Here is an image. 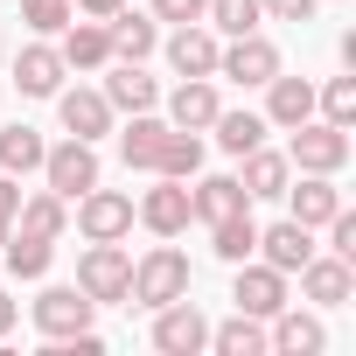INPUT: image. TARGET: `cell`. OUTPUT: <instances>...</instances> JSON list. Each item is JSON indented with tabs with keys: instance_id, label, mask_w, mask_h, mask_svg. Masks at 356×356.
Here are the masks:
<instances>
[{
	"instance_id": "7402d4cb",
	"label": "cell",
	"mask_w": 356,
	"mask_h": 356,
	"mask_svg": "<svg viewBox=\"0 0 356 356\" xmlns=\"http://www.w3.org/2000/svg\"><path fill=\"white\" fill-rule=\"evenodd\" d=\"M189 210H196L203 224H224V217L252 210V196H245V182H238V175H203V182L189 189Z\"/></svg>"
},
{
	"instance_id": "6da1fadb",
	"label": "cell",
	"mask_w": 356,
	"mask_h": 356,
	"mask_svg": "<svg viewBox=\"0 0 356 356\" xmlns=\"http://www.w3.org/2000/svg\"><path fill=\"white\" fill-rule=\"evenodd\" d=\"M182 293H189V259L175 252V245H154L147 259H133V286H126L133 307H168V300H182Z\"/></svg>"
},
{
	"instance_id": "ffe728a7",
	"label": "cell",
	"mask_w": 356,
	"mask_h": 356,
	"mask_svg": "<svg viewBox=\"0 0 356 356\" xmlns=\"http://www.w3.org/2000/svg\"><path fill=\"white\" fill-rule=\"evenodd\" d=\"M56 119H63L70 140H98V133H112V105H105V91H56Z\"/></svg>"
},
{
	"instance_id": "44dd1931",
	"label": "cell",
	"mask_w": 356,
	"mask_h": 356,
	"mask_svg": "<svg viewBox=\"0 0 356 356\" xmlns=\"http://www.w3.org/2000/svg\"><path fill=\"white\" fill-rule=\"evenodd\" d=\"M266 342H273L280 356H321V349H328V328H321L314 314H300V307H280L273 328H266Z\"/></svg>"
},
{
	"instance_id": "cb8c5ba5",
	"label": "cell",
	"mask_w": 356,
	"mask_h": 356,
	"mask_svg": "<svg viewBox=\"0 0 356 356\" xmlns=\"http://www.w3.org/2000/svg\"><path fill=\"white\" fill-rule=\"evenodd\" d=\"M245 161V196H286V182H293V161L286 154H266V147H252V154H238Z\"/></svg>"
},
{
	"instance_id": "277c9868",
	"label": "cell",
	"mask_w": 356,
	"mask_h": 356,
	"mask_svg": "<svg viewBox=\"0 0 356 356\" xmlns=\"http://www.w3.org/2000/svg\"><path fill=\"white\" fill-rule=\"evenodd\" d=\"M126 286H133V259H126L119 245H91V252L77 259V293H91V307L126 300Z\"/></svg>"
},
{
	"instance_id": "8992f818",
	"label": "cell",
	"mask_w": 356,
	"mask_h": 356,
	"mask_svg": "<svg viewBox=\"0 0 356 356\" xmlns=\"http://www.w3.org/2000/svg\"><path fill=\"white\" fill-rule=\"evenodd\" d=\"M77 231H84L91 245H119V238L133 231V196H119V189H84V196H77Z\"/></svg>"
},
{
	"instance_id": "5bb4252c",
	"label": "cell",
	"mask_w": 356,
	"mask_h": 356,
	"mask_svg": "<svg viewBox=\"0 0 356 356\" xmlns=\"http://www.w3.org/2000/svg\"><path fill=\"white\" fill-rule=\"evenodd\" d=\"M300 119H314V84H307V77H286V70H273V77H266V126L293 133Z\"/></svg>"
},
{
	"instance_id": "e0dca14e",
	"label": "cell",
	"mask_w": 356,
	"mask_h": 356,
	"mask_svg": "<svg viewBox=\"0 0 356 356\" xmlns=\"http://www.w3.org/2000/svg\"><path fill=\"white\" fill-rule=\"evenodd\" d=\"M56 56H63V70H105V63H112V35H105V22L70 15V29H63Z\"/></svg>"
},
{
	"instance_id": "60d3db41",
	"label": "cell",
	"mask_w": 356,
	"mask_h": 356,
	"mask_svg": "<svg viewBox=\"0 0 356 356\" xmlns=\"http://www.w3.org/2000/svg\"><path fill=\"white\" fill-rule=\"evenodd\" d=\"M0 56H8V42H0Z\"/></svg>"
},
{
	"instance_id": "ab89813d",
	"label": "cell",
	"mask_w": 356,
	"mask_h": 356,
	"mask_svg": "<svg viewBox=\"0 0 356 356\" xmlns=\"http://www.w3.org/2000/svg\"><path fill=\"white\" fill-rule=\"evenodd\" d=\"M15 314H22V307H15L8 293H0V342H8V328H15Z\"/></svg>"
},
{
	"instance_id": "2e32d148",
	"label": "cell",
	"mask_w": 356,
	"mask_h": 356,
	"mask_svg": "<svg viewBox=\"0 0 356 356\" xmlns=\"http://www.w3.org/2000/svg\"><path fill=\"white\" fill-rule=\"evenodd\" d=\"M335 210H342V189H335V175H300V189L286 182V217H293V224L321 231Z\"/></svg>"
},
{
	"instance_id": "d6986e66",
	"label": "cell",
	"mask_w": 356,
	"mask_h": 356,
	"mask_svg": "<svg viewBox=\"0 0 356 356\" xmlns=\"http://www.w3.org/2000/svg\"><path fill=\"white\" fill-rule=\"evenodd\" d=\"M63 77H70V70H63V56H56L49 42H29V49L15 56V84H22V98H56Z\"/></svg>"
},
{
	"instance_id": "4316f807",
	"label": "cell",
	"mask_w": 356,
	"mask_h": 356,
	"mask_svg": "<svg viewBox=\"0 0 356 356\" xmlns=\"http://www.w3.org/2000/svg\"><path fill=\"white\" fill-rule=\"evenodd\" d=\"M210 349H217V356H266L273 342H266V321H259V314H231V321L210 328Z\"/></svg>"
},
{
	"instance_id": "603a6c76",
	"label": "cell",
	"mask_w": 356,
	"mask_h": 356,
	"mask_svg": "<svg viewBox=\"0 0 356 356\" xmlns=\"http://www.w3.org/2000/svg\"><path fill=\"white\" fill-rule=\"evenodd\" d=\"M105 105H112V112H154V105H161V84H154L140 63H119V70L105 77Z\"/></svg>"
},
{
	"instance_id": "9c48e42d",
	"label": "cell",
	"mask_w": 356,
	"mask_h": 356,
	"mask_svg": "<svg viewBox=\"0 0 356 356\" xmlns=\"http://www.w3.org/2000/svg\"><path fill=\"white\" fill-rule=\"evenodd\" d=\"M91 293H77V286H42V300H35V328L49 335V342H70L77 328H91Z\"/></svg>"
},
{
	"instance_id": "8d00e7d4",
	"label": "cell",
	"mask_w": 356,
	"mask_h": 356,
	"mask_svg": "<svg viewBox=\"0 0 356 356\" xmlns=\"http://www.w3.org/2000/svg\"><path fill=\"white\" fill-rule=\"evenodd\" d=\"M15 210H22V189H15V175H0V245L15 231Z\"/></svg>"
},
{
	"instance_id": "7a4b0ae2",
	"label": "cell",
	"mask_w": 356,
	"mask_h": 356,
	"mask_svg": "<svg viewBox=\"0 0 356 356\" xmlns=\"http://www.w3.org/2000/svg\"><path fill=\"white\" fill-rule=\"evenodd\" d=\"M286 161H293L300 175H342V161H349V126L300 119V126H293V147H286Z\"/></svg>"
},
{
	"instance_id": "836d02e7",
	"label": "cell",
	"mask_w": 356,
	"mask_h": 356,
	"mask_svg": "<svg viewBox=\"0 0 356 356\" xmlns=\"http://www.w3.org/2000/svg\"><path fill=\"white\" fill-rule=\"evenodd\" d=\"M314 112H321L328 126H356V77H328V84L314 91Z\"/></svg>"
},
{
	"instance_id": "d590c367",
	"label": "cell",
	"mask_w": 356,
	"mask_h": 356,
	"mask_svg": "<svg viewBox=\"0 0 356 356\" xmlns=\"http://www.w3.org/2000/svg\"><path fill=\"white\" fill-rule=\"evenodd\" d=\"M147 15H154V22H175V29H182V22H203V0H154Z\"/></svg>"
},
{
	"instance_id": "83f0119b",
	"label": "cell",
	"mask_w": 356,
	"mask_h": 356,
	"mask_svg": "<svg viewBox=\"0 0 356 356\" xmlns=\"http://www.w3.org/2000/svg\"><path fill=\"white\" fill-rule=\"evenodd\" d=\"M196 168H203V133H182V126H168V140H161V161H154V175H168V182H189Z\"/></svg>"
},
{
	"instance_id": "3957f363",
	"label": "cell",
	"mask_w": 356,
	"mask_h": 356,
	"mask_svg": "<svg viewBox=\"0 0 356 356\" xmlns=\"http://www.w3.org/2000/svg\"><path fill=\"white\" fill-rule=\"evenodd\" d=\"M42 182H49L63 203H77L84 189H98V147H91V140H63V147H42Z\"/></svg>"
},
{
	"instance_id": "5b68a950",
	"label": "cell",
	"mask_w": 356,
	"mask_h": 356,
	"mask_svg": "<svg viewBox=\"0 0 356 356\" xmlns=\"http://www.w3.org/2000/svg\"><path fill=\"white\" fill-rule=\"evenodd\" d=\"M154 349L161 356H196V349H210V321H203V307L182 293V300H168V307H154Z\"/></svg>"
},
{
	"instance_id": "484cf974",
	"label": "cell",
	"mask_w": 356,
	"mask_h": 356,
	"mask_svg": "<svg viewBox=\"0 0 356 356\" xmlns=\"http://www.w3.org/2000/svg\"><path fill=\"white\" fill-rule=\"evenodd\" d=\"M161 140H168V119H154V112H133V126L119 133V154H126V168H147V175H154V161H161Z\"/></svg>"
},
{
	"instance_id": "e575fe53",
	"label": "cell",
	"mask_w": 356,
	"mask_h": 356,
	"mask_svg": "<svg viewBox=\"0 0 356 356\" xmlns=\"http://www.w3.org/2000/svg\"><path fill=\"white\" fill-rule=\"evenodd\" d=\"M70 15H77L70 0H22V22H29L35 35H63V29H70Z\"/></svg>"
},
{
	"instance_id": "52a82bcc",
	"label": "cell",
	"mask_w": 356,
	"mask_h": 356,
	"mask_svg": "<svg viewBox=\"0 0 356 356\" xmlns=\"http://www.w3.org/2000/svg\"><path fill=\"white\" fill-rule=\"evenodd\" d=\"M273 70H280V49H273L259 29H252V35H231V42L217 49V77H231V84H245V91L266 84Z\"/></svg>"
},
{
	"instance_id": "ba28073f",
	"label": "cell",
	"mask_w": 356,
	"mask_h": 356,
	"mask_svg": "<svg viewBox=\"0 0 356 356\" xmlns=\"http://www.w3.org/2000/svg\"><path fill=\"white\" fill-rule=\"evenodd\" d=\"M231 300H238V314H259V321H273V314L286 307V273H273L266 259H245V266H238V286H231Z\"/></svg>"
},
{
	"instance_id": "8fae6325",
	"label": "cell",
	"mask_w": 356,
	"mask_h": 356,
	"mask_svg": "<svg viewBox=\"0 0 356 356\" xmlns=\"http://www.w3.org/2000/svg\"><path fill=\"white\" fill-rule=\"evenodd\" d=\"M217 112H224L217 77H182V84L168 91V126H182V133H210Z\"/></svg>"
},
{
	"instance_id": "4fadbf2b",
	"label": "cell",
	"mask_w": 356,
	"mask_h": 356,
	"mask_svg": "<svg viewBox=\"0 0 356 356\" xmlns=\"http://www.w3.org/2000/svg\"><path fill=\"white\" fill-rule=\"evenodd\" d=\"M105 35H112V56H119V63H147V56L161 49V22H154V15H140V8L105 15Z\"/></svg>"
},
{
	"instance_id": "f546056e",
	"label": "cell",
	"mask_w": 356,
	"mask_h": 356,
	"mask_svg": "<svg viewBox=\"0 0 356 356\" xmlns=\"http://www.w3.org/2000/svg\"><path fill=\"white\" fill-rule=\"evenodd\" d=\"M22 231H35V238H63L70 231V203L56 196V189H42V196H22Z\"/></svg>"
},
{
	"instance_id": "74e56055",
	"label": "cell",
	"mask_w": 356,
	"mask_h": 356,
	"mask_svg": "<svg viewBox=\"0 0 356 356\" xmlns=\"http://www.w3.org/2000/svg\"><path fill=\"white\" fill-rule=\"evenodd\" d=\"M259 8H266L273 22H307V15L321 8V0H259Z\"/></svg>"
},
{
	"instance_id": "1f68e13d",
	"label": "cell",
	"mask_w": 356,
	"mask_h": 356,
	"mask_svg": "<svg viewBox=\"0 0 356 356\" xmlns=\"http://www.w3.org/2000/svg\"><path fill=\"white\" fill-rule=\"evenodd\" d=\"M42 168V133L35 126H0V175H29Z\"/></svg>"
},
{
	"instance_id": "30bf717a",
	"label": "cell",
	"mask_w": 356,
	"mask_h": 356,
	"mask_svg": "<svg viewBox=\"0 0 356 356\" xmlns=\"http://www.w3.org/2000/svg\"><path fill=\"white\" fill-rule=\"evenodd\" d=\"M217 29L210 22H182L168 35V63H175V77H217Z\"/></svg>"
},
{
	"instance_id": "f1b7e54d",
	"label": "cell",
	"mask_w": 356,
	"mask_h": 356,
	"mask_svg": "<svg viewBox=\"0 0 356 356\" xmlns=\"http://www.w3.org/2000/svg\"><path fill=\"white\" fill-rule=\"evenodd\" d=\"M210 252H217L224 266H245V259L259 252V224H252V210H238V217L210 224Z\"/></svg>"
},
{
	"instance_id": "9a60e30c",
	"label": "cell",
	"mask_w": 356,
	"mask_h": 356,
	"mask_svg": "<svg viewBox=\"0 0 356 356\" xmlns=\"http://www.w3.org/2000/svg\"><path fill=\"white\" fill-rule=\"evenodd\" d=\"M189 217H196V210H189V189H182V182H168V175H161V189L140 196V224H147L154 238H182Z\"/></svg>"
},
{
	"instance_id": "d4e9b609",
	"label": "cell",
	"mask_w": 356,
	"mask_h": 356,
	"mask_svg": "<svg viewBox=\"0 0 356 356\" xmlns=\"http://www.w3.org/2000/svg\"><path fill=\"white\" fill-rule=\"evenodd\" d=\"M0 259H8V273H15V280H42V273H49V259H56V238H35V231H8Z\"/></svg>"
},
{
	"instance_id": "4dcf8cb0",
	"label": "cell",
	"mask_w": 356,
	"mask_h": 356,
	"mask_svg": "<svg viewBox=\"0 0 356 356\" xmlns=\"http://www.w3.org/2000/svg\"><path fill=\"white\" fill-rule=\"evenodd\" d=\"M210 133H217L224 154H252V147H266V119H259V112H217Z\"/></svg>"
},
{
	"instance_id": "ac0fdd59",
	"label": "cell",
	"mask_w": 356,
	"mask_h": 356,
	"mask_svg": "<svg viewBox=\"0 0 356 356\" xmlns=\"http://www.w3.org/2000/svg\"><path fill=\"white\" fill-rule=\"evenodd\" d=\"M300 293H307L314 307H342V300L356 293V266L335 259V252H328V259H307V266H300Z\"/></svg>"
},
{
	"instance_id": "f35d334b",
	"label": "cell",
	"mask_w": 356,
	"mask_h": 356,
	"mask_svg": "<svg viewBox=\"0 0 356 356\" xmlns=\"http://www.w3.org/2000/svg\"><path fill=\"white\" fill-rule=\"evenodd\" d=\"M70 8H77L84 22H105V15H119V8H126V0H70Z\"/></svg>"
},
{
	"instance_id": "d6a6232c",
	"label": "cell",
	"mask_w": 356,
	"mask_h": 356,
	"mask_svg": "<svg viewBox=\"0 0 356 356\" xmlns=\"http://www.w3.org/2000/svg\"><path fill=\"white\" fill-rule=\"evenodd\" d=\"M203 22L217 35H252L266 22V8H259V0H203Z\"/></svg>"
},
{
	"instance_id": "7c38bea8",
	"label": "cell",
	"mask_w": 356,
	"mask_h": 356,
	"mask_svg": "<svg viewBox=\"0 0 356 356\" xmlns=\"http://www.w3.org/2000/svg\"><path fill=\"white\" fill-rule=\"evenodd\" d=\"M252 259H266L273 273H286V280H293V273L314 259V231H307V224H293V217H280L273 231H259V252H252Z\"/></svg>"
}]
</instances>
